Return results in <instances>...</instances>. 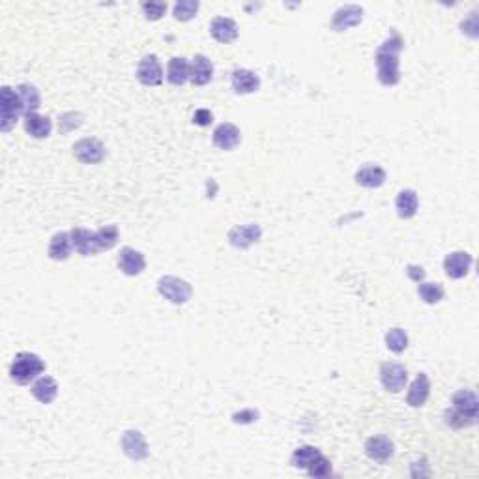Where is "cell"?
Listing matches in <instances>:
<instances>
[{"label":"cell","mask_w":479,"mask_h":479,"mask_svg":"<svg viewBox=\"0 0 479 479\" xmlns=\"http://www.w3.org/2000/svg\"><path fill=\"white\" fill-rule=\"evenodd\" d=\"M70 234H72L73 249L83 257L109 251V249L115 248L118 238H120V232H118L116 225H105L94 232L83 229V226H75Z\"/></svg>","instance_id":"cell-1"},{"label":"cell","mask_w":479,"mask_h":479,"mask_svg":"<svg viewBox=\"0 0 479 479\" xmlns=\"http://www.w3.org/2000/svg\"><path fill=\"white\" fill-rule=\"evenodd\" d=\"M402 51V38L401 34L393 32L390 38L385 39L384 44L378 47L375 56L376 62V73H378V81L384 87H395L401 81V62L399 55Z\"/></svg>","instance_id":"cell-2"},{"label":"cell","mask_w":479,"mask_h":479,"mask_svg":"<svg viewBox=\"0 0 479 479\" xmlns=\"http://www.w3.org/2000/svg\"><path fill=\"white\" fill-rule=\"evenodd\" d=\"M479 414L478 395L470 390H461L453 395L452 410L446 412V423L453 429H463L475 423Z\"/></svg>","instance_id":"cell-3"},{"label":"cell","mask_w":479,"mask_h":479,"mask_svg":"<svg viewBox=\"0 0 479 479\" xmlns=\"http://www.w3.org/2000/svg\"><path fill=\"white\" fill-rule=\"evenodd\" d=\"M45 371L44 359L38 354L19 352L10 365V378L19 385H28Z\"/></svg>","instance_id":"cell-4"},{"label":"cell","mask_w":479,"mask_h":479,"mask_svg":"<svg viewBox=\"0 0 479 479\" xmlns=\"http://www.w3.org/2000/svg\"><path fill=\"white\" fill-rule=\"evenodd\" d=\"M19 116H25L21 96L10 87H2L0 90V129L2 133L11 132V127L15 126Z\"/></svg>","instance_id":"cell-5"},{"label":"cell","mask_w":479,"mask_h":479,"mask_svg":"<svg viewBox=\"0 0 479 479\" xmlns=\"http://www.w3.org/2000/svg\"><path fill=\"white\" fill-rule=\"evenodd\" d=\"M158 292L161 296L169 300L174 305H184L188 303L193 296V288L186 279H180L177 276H163L158 281Z\"/></svg>","instance_id":"cell-6"},{"label":"cell","mask_w":479,"mask_h":479,"mask_svg":"<svg viewBox=\"0 0 479 479\" xmlns=\"http://www.w3.org/2000/svg\"><path fill=\"white\" fill-rule=\"evenodd\" d=\"M73 155H75L81 163L96 165V163H101V161L105 160L107 150H105L103 143L98 141V139L84 137L73 144Z\"/></svg>","instance_id":"cell-7"},{"label":"cell","mask_w":479,"mask_h":479,"mask_svg":"<svg viewBox=\"0 0 479 479\" xmlns=\"http://www.w3.org/2000/svg\"><path fill=\"white\" fill-rule=\"evenodd\" d=\"M226 238H229V243H231L234 249H248L262 238V229H260V225H257V223L236 225L229 231Z\"/></svg>","instance_id":"cell-8"},{"label":"cell","mask_w":479,"mask_h":479,"mask_svg":"<svg viewBox=\"0 0 479 479\" xmlns=\"http://www.w3.org/2000/svg\"><path fill=\"white\" fill-rule=\"evenodd\" d=\"M381 382L388 391H391V393H399V391L404 390V385H407L408 382L407 367L401 364H393V362L382 364Z\"/></svg>","instance_id":"cell-9"},{"label":"cell","mask_w":479,"mask_h":479,"mask_svg":"<svg viewBox=\"0 0 479 479\" xmlns=\"http://www.w3.org/2000/svg\"><path fill=\"white\" fill-rule=\"evenodd\" d=\"M137 79L144 87H160L163 83V68L160 58L155 55L143 56L137 66Z\"/></svg>","instance_id":"cell-10"},{"label":"cell","mask_w":479,"mask_h":479,"mask_svg":"<svg viewBox=\"0 0 479 479\" xmlns=\"http://www.w3.org/2000/svg\"><path fill=\"white\" fill-rule=\"evenodd\" d=\"M122 452L126 453V457H129L132 461H144L148 457V444L144 440V435L141 430L129 429L122 435L120 440Z\"/></svg>","instance_id":"cell-11"},{"label":"cell","mask_w":479,"mask_h":479,"mask_svg":"<svg viewBox=\"0 0 479 479\" xmlns=\"http://www.w3.org/2000/svg\"><path fill=\"white\" fill-rule=\"evenodd\" d=\"M364 21V8L356 4L341 6L339 10L333 13V19H331V28L336 32H345L348 28L358 27Z\"/></svg>","instance_id":"cell-12"},{"label":"cell","mask_w":479,"mask_h":479,"mask_svg":"<svg viewBox=\"0 0 479 479\" xmlns=\"http://www.w3.org/2000/svg\"><path fill=\"white\" fill-rule=\"evenodd\" d=\"M472 264H474L472 255L466 251H453L444 259V272L449 279H463L470 274Z\"/></svg>","instance_id":"cell-13"},{"label":"cell","mask_w":479,"mask_h":479,"mask_svg":"<svg viewBox=\"0 0 479 479\" xmlns=\"http://www.w3.org/2000/svg\"><path fill=\"white\" fill-rule=\"evenodd\" d=\"M118 268L124 276L135 277L141 276L146 268V259L141 251L133 248H122L120 255H118Z\"/></svg>","instance_id":"cell-14"},{"label":"cell","mask_w":479,"mask_h":479,"mask_svg":"<svg viewBox=\"0 0 479 479\" xmlns=\"http://www.w3.org/2000/svg\"><path fill=\"white\" fill-rule=\"evenodd\" d=\"M365 453L375 463H388L395 453V446L388 436H371L369 440L365 442Z\"/></svg>","instance_id":"cell-15"},{"label":"cell","mask_w":479,"mask_h":479,"mask_svg":"<svg viewBox=\"0 0 479 479\" xmlns=\"http://www.w3.org/2000/svg\"><path fill=\"white\" fill-rule=\"evenodd\" d=\"M214 144L219 150H234L242 141V132L240 127L234 126V124H219V126L214 129V137H212Z\"/></svg>","instance_id":"cell-16"},{"label":"cell","mask_w":479,"mask_h":479,"mask_svg":"<svg viewBox=\"0 0 479 479\" xmlns=\"http://www.w3.org/2000/svg\"><path fill=\"white\" fill-rule=\"evenodd\" d=\"M232 89L236 94H253L260 89V77L251 70L245 68H238L231 75Z\"/></svg>","instance_id":"cell-17"},{"label":"cell","mask_w":479,"mask_h":479,"mask_svg":"<svg viewBox=\"0 0 479 479\" xmlns=\"http://www.w3.org/2000/svg\"><path fill=\"white\" fill-rule=\"evenodd\" d=\"M210 34L219 44H232L238 39V25L231 17H215L210 25Z\"/></svg>","instance_id":"cell-18"},{"label":"cell","mask_w":479,"mask_h":479,"mask_svg":"<svg viewBox=\"0 0 479 479\" xmlns=\"http://www.w3.org/2000/svg\"><path fill=\"white\" fill-rule=\"evenodd\" d=\"M356 184L362 186V188L367 189H376L384 186L385 182V171L381 165L376 163H365L358 172H356Z\"/></svg>","instance_id":"cell-19"},{"label":"cell","mask_w":479,"mask_h":479,"mask_svg":"<svg viewBox=\"0 0 479 479\" xmlns=\"http://www.w3.org/2000/svg\"><path fill=\"white\" fill-rule=\"evenodd\" d=\"M429 395H430L429 376H427V373H419V375L414 378L412 384H410V390H408V395H407V402L412 408H419V407H423L425 402H427Z\"/></svg>","instance_id":"cell-20"},{"label":"cell","mask_w":479,"mask_h":479,"mask_svg":"<svg viewBox=\"0 0 479 479\" xmlns=\"http://www.w3.org/2000/svg\"><path fill=\"white\" fill-rule=\"evenodd\" d=\"M212 79H214V64H212V60L204 55L195 56L191 60V75H189V81H191L195 87H204V84H208Z\"/></svg>","instance_id":"cell-21"},{"label":"cell","mask_w":479,"mask_h":479,"mask_svg":"<svg viewBox=\"0 0 479 479\" xmlns=\"http://www.w3.org/2000/svg\"><path fill=\"white\" fill-rule=\"evenodd\" d=\"M191 75V62H188L182 56H174L167 66V81L174 87H182L189 81Z\"/></svg>","instance_id":"cell-22"},{"label":"cell","mask_w":479,"mask_h":479,"mask_svg":"<svg viewBox=\"0 0 479 479\" xmlns=\"http://www.w3.org/2000/svg\"><path fill=\"white\" fill-rule=\"evenodd\" d=\"M72 251L73 243L70 232H56L55 236L51 238L49 249H47V255H49L51 260H68Z\"/></svg>","instance_id":"cell-23"},{"label":"cell","mask_w":479,"mask_h":479,"mask_svg":"<svg viewBox=\"0 0 479 479\" xmlns=\"http://www.w3.org/2000/svg\"><path fill=\"white\" fill-rule=\"evenodd\" d=\"M395 208L401 219H412L419 208L418 193L414 189H402L395 198Z\"/></svg>","instance_id":"cell-24"},{"label":"cell","mask_w":479,"mask_h":479,"mask_svg":"<svg viewBox=\"0 0 479 479\" xmlns=\"http://www.w3.org/2000/svg\"><path fill=\"white\" fill-rule=\"evenodd\" d=\"M32 395L38 399L41 404H51L58 395V384L53 376H39L32 384Z\"/></svg>","instance_id":"cell-25"},{"label":"cell","mask_w":479,"mask_h":479,"mask_svg":"<svg viewBox=\"0 0 479 479\" xmlns=\"http://www.w3.org/2000/svg\"><path fill=\"white\" fill-rule=\"evenodd\" d=\"M25 132L34 139H47L53 132V124H51V118L44 115H34L25 116Z\"/></svg>","instance_id":"cell-26"},{"label":"cell","mask_w":479,"mask_h":479,"mask_svg":"<svg viewBox=\"0 0 479 479\" xmlns=\"http://www.w3.org/2000/svg\"><path fill=\"white\" fill-rule=\"evenodd\" d=\"M17 92H19V96H21L23 113H25V116L38 113L39 105H41V98H39L38 89H36L34 84H28V83L19 84Z\"/></svg>","instance_id":"cell-27"},{"label":"cell","mask_w":479,"mask_h":479,"mask_svg":"<svg viewBox=\"0 0 479 479\" xmlns=\"http://www.w3.org/2000/svg\"><path fill=\"white\" fill-rule=\"evenodd\" d=\"M320 455H322V453H320L314 446H300L296 452L292 453L290 464L294 466V468L307 470L309 466H311V464H313L314 461L320 457Z\"/></svg>","instance_id":"cell-28"},{"label":"cell","mask_w":479,"mask_h":479,"mask_svg":"<svg viewBox=\"0 0 479 479\" xmlns=\"http://www.w3.org/2000/svg\"><path fill=\"white\" fill-rule=\"evenodd\" d=\"M418 294L425 303H429V305H436V303H440L442 300H444V294H446V292H444L442 285H438V283L421 281L418 287Z\"/></svg>","instance_id":"cell-29"},{"label":"cell","mask_w":479,"mask_h":479,"mask_svg":"<svg viewBox=\"0 0 479 479\" xmlns=\"http://www.w3.org/2000/svg\"><path fill=\"white\" fill-rule=\"evenodd\" d=\"M385 347L395 354L404 352L408 347L407 331L401 330V328H393V330L388 331V333H385Z\"/></svg>","instance_id":"cell-30"},{"label":"cell","mask_w":479,"mask_h":479,"mask_svg":"<svg viewBox=\"0 0 479 479\" xmlns=\"http://www.w3.org/2000/svg\"><path fill=\"white\" fill-rule=\"evenodd\" d=\"M198 8H200V4L197 0H180L172 8V15L177 21H191L193 17L197 15Z\"/></svg>","instance_id":"cell-31"},{"label":"cell","mask_w":479,"mask_h":479,"mask_svg":"<svg viewBox=\"0 0 479 479\" xmlns=\"http://www.w3.org/2000/svg\"><path fill=\"white\" fill-rule=\"evenodd\" d=\"M81 124H83V116L79 115V113H73V110L58 116V129H60V133L73 132V129H77Z\"/></svg>","instance_id":"cell-32"},{"label":"cell","mask_w":479,"mask_h":479,"mask_svg":"<svg viewBox=\"0 0 479 479\" xmlns=\"http://www.w3.org/2000/svg\"><path fill=\"white\" fill-rule=\"evenodd\" d=\"M141 8L148 21H160L161 17L165 15L167 2H143Z\"/></svg>","instance_id":"cell-33"},{"label":"cell","mask_w":479,"mask_h":479,"mask_svg":"<svg viewBox=\"0 0 479 479\" xmlns=\"http://www.w3.org/2000/svg\"><path fill=\"white\" fill-rule=\"evenodd\" d=\"M307 474L311 475V478H328V475L331 474V463L324 457V455H320V457L309 466Z\"/></svg>","instance_id":"cell-34"},{"label":"cell","mask_w":479,"mask_h":479,"mask_svg":"<svg viewBox=\"0 0 479 479\" xmlns=\"http://www.w3.org/2000/svg\"><path fill=\"white\" fill-rule=\"evenodd\" d=\"M259 419V412L255 410V408H245V410H242V412H236L234 416H232V421L236 425H249V423H255Z\"/></svg>","instance_id":"cell-35"},{"label":"cell","mask_w":479,"mask_h":479,"mask_svg":"<svg viewBox=\"0 0 479 479\" xmlns=\"http://www.w3.org/2000/svg\"><path fill=\"white\" fill-rule=\"evenodd\" d=\"M212 122H214V115H212V110L210 109L195 110V115H193V124H197V126H200V127H206V126H210Z\"/></svg>","instance_id":"cell-36"},{"label":"cell","mask_w":479,"mask_h":479,"mask_svg":"<svg viewBox=\"0 0 479 479\" xmlns=\"http://www.w3.org/2000/svg\"><path fill=\"white\" fill-rule=\"evenodd\" d=\"M461 28H463L464 34H468L470 38H478V11L470 15L468 21L461 23Z\"/></svg>","instance_id":"cell-37"},{"label":"cell","mask_w":479,"mask_h":479,"mask_svg":"<svg viewBox=\"0 0 479 479\" xmlns=\"http://www.w3.org/2000/svg\"><path fill=\"white\" fill-rule=\"evenodd\" d=\"M408 276H410V279H414V281H423L425 277V272L421 266H408Z\"/></svg>","instance_id":"cell-38"}]
</instances>
